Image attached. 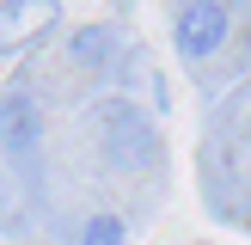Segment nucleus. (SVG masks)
Returning <instances> with one entry per match:
<instances>
[{
  "mask_svg": "<svg viewBox=\"0 0 251 245\" xmlns=\"http://www.w3.org/2000/svg\"><path fill=\"white\" fill-rule=\"evenodd\" d=\"M92 122H98V135H104L110 166H123V172L159 166V129L141 117V104H129V98H104V104L92 110Z\"/></svg>",
  "mask_w": 251,
  "mask_h": 245,
  "instance_id": "f257e3e1",
  "label": "nucleus"
},
{
  "mask_svg": "<svg viewBox=\"0 0 251 245\" xmlns=\"http://www.w3.org/2000/svg\"><path fill=\"white\" fill-rule=\"evenodd\" d=\"M233 37V6L221 0H190V6H172V49H178L190 68H202L208 55H221V43Z\"/></svg>",
  "mask_w": 251,
  "mask_h": 245,
  "instance_id": "f03ea898",
  "label": "nucleus"
},
{
  "mask_svg": "<svg viewBox=\"0 0 251 245\" xmlns=\"http://www.w3.org/2000/svg\"><path fill=\"white\" fill-rule=\"evenodd\" d=\"M37 141H43V110H37V98L25 92V86L0 92V147L25 166V159L37 153Z\"/></svg>",
  "mask_w": 251,
  "mask_h": 245,
  "instance_id": "7ed1b4c3",
  "label": "nucleus"
},
{
  "mask_svg": "<svg viewBox=\"0 0 251 245\" xmlns=\"http://www.w3.org/2000/svg\"><path fill=\"white\" fill-rule=\"evenodd\" d=\"M55 19H61V6H49V0H0V55H19Z\"/></svg>",
  "mask_w": 251,
  "mask_h": 245,
  "instance_id": "20e7f679",
  "label": "nucleus"
},
{
  "mask_svg": "<svg viewBox=\"0 0 251 245\" xmlns=\"http://www.w3.org/2000/svg\"><path fill=\"white\" fill-rule=\"evenodd\" d=\"M68 55L80 61V68H110V55H117V31H110V24H86V31H74Z\"/></svg>",
  "mask_w": 251,
  "mask_h": 245,
  "instance_id": "39448f33",
  "label": "nucleus"
},
{
  "mask_svg": "<svg viewBox=\"0 0 251 245\" xmlns=\"http://www.w3.org/2000/svg\"><path fill=\"white\" fill-rule=\"evenodd\" d=\"M80 245H129V227H123L117 215H92L80 227Z\"/></svg>",
  "mask_w": 251,
  "mask_h": 245,
  "instance_id": "423d86ee",
  "label": "nucleus"
},
{
  "mask_svg": "<svg viewBox=\"0 0 251 245\" xmlns=\"http://www.w3.org/2000/svg\"><path fill=\"white\" fill-rule=\"evenodd\" d=\"M239 141H245V153H251V117H245V129H239Z\"/></svg>",
  "mask_w": 251,
  "mask_h": 245,
  "instance_id": "0eeeda50",
  "label": "nucleus"
}]
</instances>
